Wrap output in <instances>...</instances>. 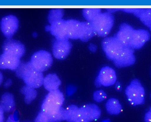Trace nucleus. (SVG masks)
Returning <instances> with one entry per match:
<instances>
[{"instance_id":"1","label":"nucleus","mask_w":151,"mask_h":122,"mask_svg":"<svg viewBox=\"0 0 151 122\" xmlns=\"http://www.w3.org/2000/svg\"><path fill=\"white\" fill-rule=\"evenodd\" d=\"M114 17L111 13H102L91 22L96 35L101 37L107 36L114 24Z\"/></svg>"},{"instance_id":"2","label":"nucleus","mask_w":151,"mask_h":122,"mask_svg":"<svg viewBox=\"0 0 151 122\" xmlns=\"http://www.w3.org/2000/svg\"><path fill=\"white\" fill-rule=\"evenodd\" d=\"M64 101V95L59 90L50 92L43 101L41 111L50 116L62 108Z\"/></svg>"},{"instance_id":"3","label":"nucleus","mask_w":151,"mask_h":122,"mask_svg":"<svg viewBox=\"0 0 151 122\" xmlns=\"http://www.w3.org/2000/svg\"><path fill=\"white\" fill-rule=\"evenodd\" d=\"M125 93L128 101L132 105L135 106L145 103V88L139 80H132L125 89Z\"/></svg>"},{"instance_id":"4","label":"nucleus","mask_w":151,"mask_h":122,"mask_svg":"<svg viewBox=\"0 0 151 122\" xmlns=\"http://www.w3.org/2000/svg\"><path fill=\"white\" fill-rule=\"evenodd\" d=\"M29 62L35 70L43 72L51 67L53 59L50 52L41 50L34 53Z\"/></svg>"},{"instance_id":"5","label":"nucleus","mask_w":151,"mask_h":122,"mask_svg":"<svg viewBox=\"0 0 151 122\" xmlns=\"http://www.w3.org/2000/svg\"><path fill=\"white\" fill-rule=\"evenodd\" d=\"M101 46L106 56L113 61L119 56L125 47L115 36L105 38L102 42Z\"/></svg>"},{"instance_id":"6","label":"nucleus","mask_w":151,"mask_h":122,"mask_svg":"<svg viewBox=\"0 0 151 122\" xmlns=\"http://www.w3.org/2000/svg\"><path fill=\"white\" fill-rule=\"evenodd\" d=\"M72 45L68 39H55L52 43V52L54 57L58 60L65 59L69 55Z\"/></svg>"},{"instance_id":"7","label":"nucleus","mask_w":151,"mask_h":122,"mask_svg":"<svg viewBox=\"0 0 151 122\" xmlns=\"http://www.w3.org/2000/svg\"><path fill=\"white\" fill-rule=\"evenodd\" d=\"M19 20L13 15L4 17L0 23V28L4 36L8 39L13 37L18 29Z\"/></svg>"},{"instance_id":"8","label":"nucleus","mask_w":151,"mask_h":122,"mask_svg":"<svg viewBox=\"0 0 151 122\" xmlns=\"http://www.w3.org/2000/svg\"><path fill=\"white\" fill-rule=\"evenodd\" d=\"M150 38L151 35L147 30L143 29H134L129 47L134 50H140L150 40Z\"/></svg>"},{"instance_id":"9","label":"nucleus","mask_w":151,"mask_h":122,"mask_svg":"<svg viewBox=\"0 0 151 122\" xmlns=\"http://www.w3.org/2000/svg\"><path fill=\"white\" fill-rule=\"evenodd\" d=\"M2 50L3 52L20 58L24 55L25 51V47L22 43L12 39L5 41L2 46Z\"/></svg>"},{"instance_id":"10","label":"nucleus","mask_w":151,"mask_h":122,"mask_svg":"<svg viewBox=\"0 0 151 122\" xmlns=\"http://www.w3.org/2000/svg\"><path fill=\"white\" fill-rule=\"evenodd\" d=\"M79 113L81 120L89 122L97 120L101 115L100 108L93 104H87L80 108Z\"/></svg>"},{"instance_id":"11","label":"nucleus","mask_w":151,"mask_h":122,"mask_svg":"<svg viewBox=\"0 0 151 122\" xmlns=\"http://www.w3.org/2000/svg\"><path fill=\"white\" fill-rule=\"evenodd\" d=\"M135 61L134 50L129 47H125L119 56L113 62L116 67L122 68L131 66Z\"/></svg>"},{"instance_id":"12","label":"nucleus","mask_w":151,"mask_h":122,"mask_svg":"<svg viewBox=\"0 0 151 122\" xmlns=\"http://www.w3.org/2000/svg\"><path fill=\"white\" fill-rule=\"evenodd\" d=\"M101 85L105 87L112 86L115 84L117 80L115 71L112 68L106 66L102 68L96 78Z\"/></svg>"},{"instance_id":"13","label":"nucleus","mask_w":151,"mask_h":122,"mask_svg":"<svg viewBox=\"0 0 151 122\" xmlns=\"http://www.w3.org/2000/svg\"><path fill=\"white\" fill-rule=\"evenodd\" d=\"M22 79L26 85L35 89L43 85L44 77L43 73L32 68L26 73Z\"/></svg>"},{"instance_id":"14","label":"nucleus","mask_w":151,"mask_h":122,"mask_svg":"<svg viewBox=\"0 0 151 122\" xmlns=\"http://www.w3.org/2000/svg\"><path fill=\"white\" fill-rule=\"evenodd\" d=\"M20 58L11 54L3 52L0 56V69L17 70L20 64Z\"/></svg>"},{"instance_id":"15","label":"nucleus","mask_w":151,"mask_h":122,"mask_svg":"<svg viewBox=\"0 0 151 122\" xmlns=\"http://www.w3.org/2000/svg\"><path fill=\"white\" fill-rule=\"evenodd\" d=\"M50 32L57 39H68L66 20L61 19L50 24Z\"/></svg>"},{"instance_id":"16","label":"nucleus","mask_w":151,"mask_h":122,"mask_svg":"<svg viewBox=\"0 0 151 122\" xmlns=\"http://www.w3.org/2000/svg\"><path fill=\"white\" fill-rule=\"evenodd\" d=\"M134 29L129 24H122L119 26V30L114 36L124 46L129 47Z\"/></svg>"},{"instance_id":"17","label":"nucleus","mask_w":151,"mask_h":122,"mask_svg":"<svg viewBox=\"0 0 151 122\" xmlns=\"http://www.w3.org/2000/svg\"><path fill=\"white\" fill-rule=\"evenodd\" d=\"M68 39H80L82 29L81 22L75 20H66Z\"/></svg>"},{"instance_id":"18","label":"nucleus","mask_w":151,"mask_h":122,"mask_svg":"<svg viewBox=\"0 0 151 122\" xmlns=\"http://www.w3.org/2000/svg\"><path fill=\"white\" fill-rule=\"evenodd\" d=\"M61 84V80L56 74H49L44 78L43 85L49 92L58 90Z\"/></svg>"},{"instance_id":"19","label":"nucleus","mask_w":151,"mask_h":122,"mask_svg":"<svg viewBox=\"0 0 151 122\" xmlns=\"http://www.w3.org/2000/svg\"><path fill=\"white\" fill-rule=\"evenodd\" d=\"M0 106L4 111H13L15 108V102L13 95L8 92L3 94L1 96Z\"/></svg>"},{"instance_id":"20","label":"nucleus","mask_w":151,"mask_h":122,"mask_svg":"<svg viewBox=\"0 0 151 122\" xmlns=\"http://www.w3.org/2000/svg\"><path fill=\"white\" fill-rule=\"evenodd\" d=\"M65 120L68 122H78L81 120L79 108L75 105L68 106L65 110Z\"/></svg>"},{"instance_id":"21","label":"nucleus","mask_w":151,"mask_h":122,"mask_svg":"<svg viewBox=\"0 0 151 122\" xmlns=\"http://www.w3.org/2000/svg\"><path fill=\"white\" fill-rule=\"evenodd\" d=\"M133 14L146 26L149 28L151 27V8H137Z\"/></svg>"},{"instance_id":"22","label":"nucleus","mask_w":151,"mask_h":122,"mask_svg":"<svg viewBox=\"0 0 151 122\" xmlns=\"http://www.w3.org/2000/svg\"><path fill=\"white\" fill-rule=\"evenodd\" d=\"M82 29L80 39L82 42H87L96 35L91 23L89 22H81Z\"/></svg>"},{"instance_id":"23","label":"nucleus","mask_w":151,"mask_h":122,"mask_svg":"<svg viewBox=\"0 0 151 122\" xmlns=\"http://www.w3.org/2000/svg\"><path fill=\"white\" fill-rule=\"evenodd\" d=\"M106 108L108 113L111 115H118L122 111V107L119 100L111 98L107 101Z\"/></svg>"},{"instance_id":"24","label":"nucleus","mask_w":151,"mask_h":122,"mask_svg":"<svg viewBox=\"0 0 151 122\" xmlns=\"http://www.w3.org/2000/svg\"><path fill=\"white\" fill-rule=\"evenodd\" d=\"M20 92L25 95L24 101L27 104H30L37 96V92L35 89L26 85L21 89Z\"/></svg>"},{"instance_id":"25","label":"nucleus","mask_w":151,"mask_h":122,"mask_svg":"<svg viewBox=\"0 0 151 122\" xmlns=\"http://www.w3.org/2000/svg\"><path fill=\"white\" fill-rule=\"evenodd\" d=\"M100 8H85L82 10V15L87 22H91L101 13Z\"/></svg>"},{"instance_id":"26","label":"nucleus","mask_w":151,"mask_h":122,"mask_svg":"<svg viewBox=\"0 0 151 122\" xmlns=\"http://www.w3.org/2000/svg\"><path fill=\"white\" fill-rule=\"evenodd\" d=\"M64 15V11L62 9H52L49 12L47 19L50 24L62 19Z\"/></svg>"},{"instance_id":"27","label":"nucleus","mask_w":151,"mask_h":122,"mask_svg":"<svg viewBox=\"0 0 151 122\" xmlns=\"http://www.w3.org/2000/svg\"><path fill=\"white\" fill-rule=\"evenodd\" d=\"M33 68L30 62H21L16 70V75L19 78H23L24 76L29 70Z\"/></svg>"},{"instance_id":"28","label":"nucleus","mask_w":151,"mask_h":122,"mask_svg":"<svg viewBox=\"0 0 151 122\" xmlns=\"http://www.w3.org/2000/svg\"><path fill=\"white\" fill-rule=\"evenodd\" d=\"M48 117L50 122H59L65 120V109L62 108L59 111Z\"/></svg>"},{"instance_id":"29","label":"nucleus","mask_w":151,"mask_h":122,"mask_svg":"<svg viewBox=\"0 0 151 122\" xmlns=\"http://www.w3.org/2000/svg\"><path fill=\"white\" fill-rule=\"evenodd\" d=\"M107 98V95L103 90H100L95 91L93 94V99L95 101L101 102Z\"/></svg>"},{"instance_id":"30","label":"nucleus","mask_w":151,"mask_h":122,"mask_svg":"<svg viewBox=\"0 0 151 122\" xmlns=\"http://www.w3.org/2000/svg\"><path fill=\"white\" fill-rule=\"evenodd\" d=\"M35 122H50L49 117L42 111L39 113L35 119Z\"/></svg>"},{"instance_id":"31","label":"nucleus","mask_w":151,"mask_h":122,"mask_svg":"<svg viewBox=\"0 0 151 122\" xmlns=\"http://www.w3.org/2000/svg\"><path fill=\"white\" fill-rule=\"evenodd\" d=\"M76 91V87L73 85H70L68 86L66 89L67 95L69 96L72 95Z\"/></svg>"},{"instance_id":"32","label":"nucleus","mask_w":151,"mask_h":122,"mask_svg":"<svg viewBox=\"0 0 151 122\" xmlns=\"http://www.w3.org/2000/svg\"><path fill=\"white\" fill-rule=\"evenodd\" d=\"M6 122H19L18 118L15 113L13 115H10Z\"/></svg>"},{"instance_id":"33","label":"nucleus","mask_w":151,"mask_h":122,"mask_svg":"<svg viewBox=\"0 0 151 122\" xmlns=\"http://www.w3.org/2000/svg\"><path fill=\"white\" fill-rule=\"evenodd\" d=\"M145 122H151V108L145 114Z\"/></svg>"},{"instance_id":"34","label":"nucleus","mask_w":151,"mask_h":122,"mask_svg":"<svg viewBox=\"0 0 151 122\" xmlns=\"http://www.w3.org/2000/svg\"><path fill=\"white\" fill-rule=\"evenodd\" d=\"M88 48H89V50H90V51L92 52H93L96 51L97 49V46L96 45L94 44H92V43L89 44Z\"/></svg>"},{"instance_id":"35","label":"nucleus","mask_w":151,"mask_h":122,"mask_svg":"<svg viewBox=\"0 0 151 122\" xmlns=\"http://www.w3.org/2000/svg\"><path fill=\"white\" fill-rule=\"evenodd\" d=\"M12 80L9 79L6 81V83L4 84V87L6 88H8L12 85Z\"/></svg>"},{"instance_id":"36","label":"nucleus","mask_w":151,"mask_h":122,"mask_svg":"<svg viewBox=\"0 0 151 122\" xmlns=\"http://www.w3.org/2000/svg\"><path fill=\"white\" fill-rule=\"evenodd\" d=\"M4 111L2 110L0 106V122H3L4 121Z\"/></svg>"},{"instance_id":"37","label":"nucleus","mask_w":151,"mask_h":122,"mask_svg":"<svg viewBox=\"0 0 151 122\" xmlns=\"http://www.w3.org/2000/svg\"><path fill=\"white\" fill-rule=\"evenodd\" d=\"M115 89L117 91H120L122 90V86H121V84L119 83H116L115 84Z\"/></svg>"},{"instance_id":"38","label":"nucleus","mask_w":151,"mask_h":122,"mask_svg":"<svg viewBox=\"0 0 151 122\" xmlns=\"http://www.w3.org/2000/svg\"><path fill=\"white\" fill-rule=\"evenodd\" d=\"M3 75L1 73V72H0V85L2 83V81H3Z\"/></svg>"},{"instance_id":"39","label":"nucleus","mask_w":151,"mask_h":122,"mask_svg":"<svg viewBox=\"0 0 151 122\" xmlns=\"http://www.w3.org/2000/svg\"><path fill=\"white\" fill-rule=\"evenodd\" d=\"M89 122V121H86V120H80V121L79 122Z\"/></svg>"},{"instance_id":"40","label":"nucleus","mask_w":151,"mask_h":122,"mask_svg":"<svg viewBox=\"0 0 151 122\" xmlns=\"http://www.w3.org/2000/svg\"><path fill=\"white\" fill-rule=\"evenodd\" d=\"M102 122H111L109 120V119H106V120H104V121H103Z\"/></svg>"},{"instance_id":"41","label":"nucleus","mask_w":151,"mask_h":122,"mask_svg":"<svg viewBox=\"0 0 151 122\" xmlns=\"http://www.w3.org/2000/svg\"><path fill=\"white\" fill-rule=\"evenodd\" d=\"M33 35L34 37H36L37 36V34L36 33H33Z\"/></svg>"},{"instance_id":"42","label":"nucleus","mask_w":151,"mask_h":122,"mask_svg":"<svg viewBox=\"0 0 151 122\" xmlns=\"http://www.w3.org/2000/svg\"><path fill=\"white\" fill-rule=\"evenodd\" d=\"M150 31H151V27L150 28Z\"/></svg>"},{"instance_id":"43","label":"nucleus","mask_w":151,"mask_h":122,"mask_svg":"<svg viewBox=\"0 0 151 122\" xmlns=\"http://www.w3.org/2000/svg\"><path fill=\"white\" fill-rule=\"evenodd\" d=\"M150 97H151V95H150Z\"/></svg>"}]
</instances>
